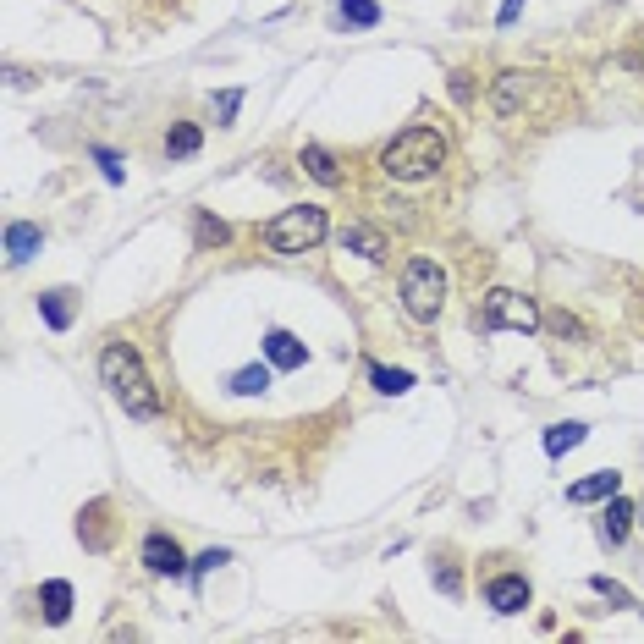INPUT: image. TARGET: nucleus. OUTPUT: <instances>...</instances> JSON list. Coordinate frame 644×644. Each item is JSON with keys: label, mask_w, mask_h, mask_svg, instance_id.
Returning a JSON list of instances; mask_svg holds the SVG:
<instances>
[{"label": "nucleus", "mask_w": 644, "mask_h": 644, "mask_svg": "<svg viewBox=\"0 0 644 644\" xmlns=\"http://www.w3.org/2000/svg\"><path fill=\"white\" fill-rule=\"evenodd\" d=\"M100 380L111 386V397L122 402L133 419H160V391L149 386L144 375V358H138L133 342H111L100 353Z\"/></svg>", "instance_id": "nucleus-1"}, {"label": "nucleus", "mask_w": 644, "mask_h": 644, "mask_svg": "<svg viewBox=\"0 0 644 644\" xmlns=\"http://www.w3.org/2000/svg\"><path fill=\"white\" fill-rule=\"evenodd\" d=\"M446 166V138L435 127H408L402 138H391L386 155H380V171L397 182H430L435 171Z\"/></svg>", "instance_id": "nucleus-2"}, {"label": "nucleus", "mask_w": 644, "mask_h": 644, "mask_svg": "<svg viewBox=\"0 0 644 644\" xmlns=\"http://www.w3.org/2000/svg\"><path fill=\"white\" fill-rule=\"evenodd\" d=\"M325 232H331V221H325L320 204H298V210H281L265 226V243L270 254H309V248L325 243Z\"/></svg>", "instance_id": "nucleus-3"}, {"label": "nucleus", "mask_w": 644, "mask_h": 644, "mask_svg": "<svg viewBox=\"0 0 644 644\" xmlns=\"http://www.w3.org/2000/svg\"><path fill=\"white\" fill-rule=\"evenodd\" d=\"M441 303H446V270L435 265L430 254L408 259V265H402V309H408L413 320H435Z\"/></svg>", "instance_id": "nucleus-4"}, {"label": "nucleus", "mask_w": 644, "mask_h": 644, "mask_svg": "<svg viewBox=\"0 0 644 644\" xmlns=\"http://www.w3.org/2000/svg\"><path fill=\"white\" fill-rule=\"evenodd\" d=\"M545 314L534 309V298H523V292H485V331H534Z\"/></svg>", "instance_id": "nucleus-5"}, {"label": "nucleus", "mask_w": 644, "mask_h": 644, "mask_svg": "<svg viewBox=\"0 0 644 644\" xmlns=\"http://www.w3.org/2000/svg\"><path fill=\"white\" fill-rule=\"evenodd\" d=\"M138 562H144L155 578H182V573H188V556H182V545L171 540L166 529H149V534H144V545H138Z\"/></svg>", "instance_id": "nucleus-6"}, {"label": "nucleus", "mask_w": 644, "mask_h": 644, "mask_svg": "<svg viewBox=\"0 0 644 644\" xmlns=\"http://www.w3.org/2000/svg\"><path fill=\"white\" fill-rule=\"evenodd\" d=\"M529 600H534V589H529V578H523V573H496L485 584V606L496 611V617H518Z\"/></svg>", "instance_id": "nucleus-7"}, {"label": "nucleus", "mask_w": 644, "mask_h": 644, "mask_svg": "<svg viewBox=\"0 0 644 644\" xmlns=\"http://www.w3.org/2000/svg\"><path fill=\"white\" fill-rule=\"evenodd\" d=\"M617 490H622V474H617V468H600V474L567 485V501H573V507H589V501H611Z\"/></svg>", "instance_id": "nucleus-8"}, {"label": "nucleus", "mask_w": 644, "mask_h": 644, "mask_svg": "<svg viewBox=\"0 0 644 644\" xmlns=\"http://www.w3.org/2000/svg\"><path fill=\"white\" fill-rule=\"evenodd\" d=\"M265 358H270V369H303L309 364V347H303L292 331H270L265 336Z\"/></svg>", "instance_id": "nucleus-9"}, {"label": "nucleus", "mask_w": 644, "mask_h": 644, "mask_svg": "<svg viewBox=\"0 0 644 644\" xmlns=\"http://www.w3.org/2000/svg\"><path fill=\"white\" fill-rule=\"evenodd\" d=\"M303 171H309L314 182H320V188H342V160L331 155V149L325 144H303Z\"/></svg>", "instance_id": "nucleus-10"}, {"label": "nucleus", "mask_w": 644, "mask_h": 644, "mask_svg": "<svg viewBox=\"0 0 644 644\" xmlns=\"http://www.w3.org/2000/svg\"><path fill=\"white\" fill-rule=\"evenodd\" d=\"M633 512H639V507H633V501L617 490V496L606 501V512H600V540H606V545H622V540H628V523H633Z\"/></svg>", "instance_id": "nucleus-11"}, {"label": "nucleus", "mask_w": 644, "mask_h": 644, "mask_svg": "<svg viewBox=\"0 0 644 644\" xmlns=\"http://www.w3.org/2000/svg\"><path fill=\"white\" fill-rule=\"evenodd\" d=\"M39 243H45V232H39V226H28V221H12V226H6V259H12V265L34 259Z\"/></svg>", "instance_id": "nucleus-12"}, {"label": "nucleus", "mask_w": 644, "mask_h": 644, "mask_svg": "<svg viewBox=\"0 0 644 644\" xmlns=\"http://www.w3.org/2000/svg\"><path fill=\"white\" fill-rule=\"evenodd\" d=\"M523 94H529V78H523V72H501V78H496V94H490L496 116H518Z\"/></svg>", "instance_id": "nucleus-13"}, {"label": "nucleus", "mask_w": 644, "mask_h": 644, "mask_svg": "<svg viewBox=\"0 0 644 644\" xmlns=\"http://www.w3.org/2000/svg\"><path fill=\"white\" fill-rule=\"evenodd\" d=\"M105 518H111V501H94V507L78 518V534H83V545H89V551H105V545H111V529H105Z\"/></svg>", "instance_id": "nucleus-14"}, {"label": "nucleus", "mask_w": 644, "mask_h": 644, "mask_svg": "<svg viewBox=\"0 0 644 644\" xmlns=\"http://www.w3.org/2000/svg\"><path fill=\"white\" fill-rule=\"evenodd\" d=\"M39 606H45V622H67L72 617V584L67 578H50V584L39 589Z\"/></svg>", "instance_id": "nucleus-15"}, {"label": "nucleus", "mask_w": 644, "mask_h": 644, "mask_svg": "<svg viewBox=\"0 0 644 644\" xmlns=\"http://www.w3.org/2000/svg\"><path fill=\"white\" fill-rule=\"evenodd\" d=\"M193 243H199V248H226V243H232V226H226L221 215L199 210V215H193Z\"/></svg>", "instance_id": "nucleus-16"}, {"label": "nucleus", "mask_w": 644, "mask_h": 644, "mask_svg": "<svg viewBox=\"0 0 644 644\" xmlns=\"http://www.w3.org/2000/svg\"><path fill=\"white\" fill-rule=\"evenodd\" d=\"M342 248H353V254H364V259H386V237L375 232V226H347L342 232Z\"/></svg>", "instance_id": "nucleus-17"}, {"label": "nucleus", "mask_w": 644, "mask_h": 644, "mask_svg": "<svg viewBox=\"0 0 644 644\" xmlns=\"http://www.w3.org/2000/svg\"><path fill=\"white\" fill-rule=\"evenodd\" d=\"M199 144H204L199 122H177V127L166 133V155H171V160H188V155H199Z\"/></svg>", "instance_id": "nucleus-18"}, {"label": "nucleus", "mask_w": 644, "mask_h": 644, "mask_svg": "<svg viewBox=\"0 0 644 644\" xmlns=\"http://www.w3.org/2000/svg\"><path fill=\"white\" fill-rule=\"evenodd\" d=\"M39 314H45L50 331H67V325H72V292L67 287L45 292V298H39Z\"/></svg>", "instance_id": "nucleus-19"}, {"label": "nucleus", "mask_w": 644, "mask_h": 644, "mask_svg": "<svg viewBox=\"0 0 644 644\" xmlns=\"http://www.w3.org/2000/svg\"><path fill=\"white\" fill-rule=\"evenodd\" d=\"M584 424H551V430H545V452L551 457H562V452H573V446H584Z\"/></svg>", "instance_id": "nucleus-20"}, {"label": "nucleus", "mask_w": 644, "mask_h": 644, "mask_svg": "<svg viewBox=\"0 0 644 644\" xmlns=\"http://www.w3.org/2000/svg\"><path fill=\"white\" fill-rule=\"evenodd\" d=\"M369 380H375V391H380V397H402V391L413 386V375H408V369H386V364H369Z\"/></svg>", "instance_id": "nucleus-21"}, {"label": "nucleus", "mask_w": 644, "mask_h": 644, "mask_svg": "<svg viewBox=\"0 0 644 644\" xmlns=\"http://www.w3.org/2000/svg\"><path fill=\"white\" fill-rule=\"evenodd\" d=\"M336 17H342V23H353V28H375L380 23V6H375V0H342V6H336Z\"/></svg>", "instance_id": "nucleus-22"}, {"label": "nucleus", "mask_w": 644, "mask_h": 644, "mask_svg": "<svg viewBox=\"0 0 644 644\" xmlns=\"http://www.w3.org/2000/svg\"><path fill=\"white\" fill-rule=\"evenodd\" d=\"M265 386H270V369H265V364H248V369H237V375H232V391H237V397H259Z\"/></svg>", "instance_id": "nucleus-23"}, {"label": "nucleus", "mask_w": 644, "mask_h": 644, "mask_svg": "<svg viewBox=\"0 0 644 644\" xmlns=\"http://www.w3.org/2000/svg\"><path fill=\"white\" fill-rule=\"evenodd\" d=\"M540 325H551V331L562 336V342H584V325H578V320H573V314H567V309H551V314H545Z\"/></svg>", "instance_id": "nucleus-24"}, {"label": "nucleus", "mask_w": 644, "mask_h": 644, "mask_svg": "<svg viewBox=\"0 0 644 644\" xmlns=\"http://www.w3.org/2000/svg\"><path fill=\"white\" fill-rule=\"evenodd\" d=\"M221 562H232V556H226L221 545H210V551H199V556H193V584H204V573H215V567H221Z\"/></svg>", "instance_id": "nucleus-25"}, {"label": "nucleus", "mask_w": 644, "mask_h": 644, "mask_svg": "<svg viewBox=\"0 0 644 644\" xmlns=\"http://www.w3.org/2000/svg\"><path fill=\"white\" fill-rule=\"evenodd\" d=\"M237 105H243V89H226V94H215V122H221V127H232Z\"/></svg>", "instance_id": "nucleus-26"}, {"label": "nucleus", "mask_w": 644, "mask_h": 644, "mask_svg": "<svg viewBox=\"0 0 644 644\" xmlns=\"http://www.w3.org/2000/svg\"><path fill=\"white\" fill-rule=\"evenodd\" d=\"M589 589H595V595H606V600H617V606H633V595H628L622 584H611L606 573H595V578H589Z\"/></svg>", "instance_id": "nucleus-27"}, {"label": "nucleus", "mask_w": 644, "mask_h": 644, "mask_svg": "<svg viewBox=\"0 0 644 644\" xmlns=\"http://www.w3.org/2000/svg\"><path fill=\"white\" fill-rule=\"evenodd\" d=\"M435 584H441L446 595H463V573H457L452 562H435Z\"/></svg>", "instance_id": "nucleus-28"}, {"label": "nucleus", "mask_w": 644, "mask_h": 644, "mask_svg": "<svg viewBox=\"0 0 644 644\" xmlns=\"http://www.w3.org/2000/svg\"><path fill=\"white\" fill-rule=\"evenodd\" d=\"M452 100L457 105H474V83H468V72H452Z\"/></svg>", "instance_id": "nucleus-29"}, {"label": "nucleus", "mask_w": 644, "mask_h": 644, "mask_svg": "<svg viewBox=\"0 0 644 644\" xmlns=\"http://www.w3.org/2000/svg\"><path fill=\"white\" fill-rule=\"evenodd\" d=\"M94 160L105 166V177H111V182H122V160H116L111 149H94Z\"/></svg>", "instance_id": "nucleus-30"}, {"label": "nucleus", "mask_w": 644, "mask_h": 644, "mask_svg": "<svg viewBox=\"0 0 644 644\" xmlns=\"http://www.w3.org/2000/svg\"><path fill=\"white\" fill-rule=\"evenodd\" d=\"M518 12H523V0H501V17H496V23L512 28V23H518Z\"/></svg>", "instance_id": "nucleus-31"}, {"label": "nucleus", "mask_w": 644, "mask_h": 644, "mask_svg": "<svg viewBox=\"0 0 644 644\" xmlns=\"http://www.w3.org/2000/svg\"><path fill=\"white\" fill-rule=\"evenodd\" d=\"M639 67H644V50H639Z\"/></svg>", "instance_id": "nucleus-32"}, {"label": "nucleus", "mask_w": 644, "mask_h": 644, "mask_svg": "<svg viewBox=\"0 0 644 644\" xmlns=\"http://www.w3.org/2000/svg\"><path fill=\"white\" fill-rule=\"evenodd\" d=\"M639 512H644V507H639ZM639 523H644V518H639Z\"/></svg>", "instance_id": "nucleus-33"}]
</instances>
